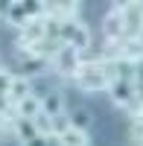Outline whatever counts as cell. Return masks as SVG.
Instances as JSON below:
<instances>
[{"instance_id":"cell-1","label":"cell","mask_w":143,"mask_h":146,"mask_svg":"<svg viewBox=\"0 0 143 146\" xmlns=\"http://www.w3.org/2000/svg\"><path fill=\"white\" fill-rule=\"evenodd\" d=\"M117 76H120L117 64L99 58V62H82L70 79L76 82V88L88 91V94H97V91H108V85H111Z\"/></svg>"},{"instance_id":"cell-2","label":"cell","mask_w":143,"mask_h":146,"mask_svg":"<svg viewBox=\"0 0 143 146\" xmlns=\"http://www.w3.org/2000/svg\"><path fill=\"white\" fill-rule=\"evenodd\" d=\"M58 41L73 47L76 53H82V50L91 47V29L85 23H79V21H62L58 23Z\"/></svg>"},{"instance_id":"cell-3","label":"cell","mask_w":143,"mask_h":146,"mask_svg":"<svg viewBox=\"0 0 143 146\" xmlns=\"http://www.w3.org/2000/svg\"><path fill=\"white\" fill-rule=\"evenodd\" d=\"M108 94H111L114 105H120V108H137V91H134V82L128 76H117L108 85Z\"/></svg>"},{"instance_id":"cell-4","label":"cell","mask_w":143,"mask_h":146,"mask_svg":"<svg viewBox=\"0 0 143 146\" xmlns=\"http://www.w3.org/2000/svg\"><path fill=\"white\" fill-rule=\"evenodd\" d=\"M102 32L108 41H123L126 38V18H123V3L111 6V12L102 18Z\"/></svg>"},{"instance_id":"cell-5","label":"cell","mask_w":143,"mask_h":146,"mask_svg":"<svg viewBox=\"0 0 143 146\" xmlns=\"http://www.w3.org/2000/svg\"><path fill=\"white\" fill-rule=\"evenodd\" d=\"M79 64H82L79 53L73 50V47H67V44H62L53 53V67H56V73H62V76H73Z\"/></svg>"},{"instance_id":"cell-6","label":"cell","mask_w":143,"mask_h":146,"mask_svg":"<svg viewBox=\"0 0 143 146\" xmlns=\"http://www.w3.org/2000/svg\"><path fill=\"white\" fill-rule=\"evenodd\" d=\"M3 18H6V23L23 29V27L29 23V18H32L29 3H26V0H12V3H6V6H3Z\"/></svg>"},{"instance_id":"cell-7","label":"cell","mask_w":143,"mask_h":146,"mask_svg":"<svg viewBox=\"0 0 143 146\" xmlns=\"http://www.w3.org/2000/svg\"><path fill=\"white\" fill-rule=\"evenodd\" d=\"M41 114H47L50 120H58L64 114V94L62 91H50L47 96H41Z\"/></svg>"},{"instance_id":"cell-8","label":"cell","mask_w":143,"mask_h":146,"mask_svg":"<svg viewBox=\"0 0 143 146\" xmlns=\"http://www.w3.org/2000/svg\"><path fill=\"white\" fill-rule=\"evenodd\" d=\"M15 111V117H23V120H35L41 114V96H35V94H29V96H23V100L12 108Z\"/></svg>"},{"instance_id":"cell-9","label":"cell","mask_w":143,"mask_h":146,"mask_svg":"<svg viewBox=\"0 0 143 146\" xmlns=\"http://www.w3.org/2000/svg\"><path fill=\"white\" fill-rule=\"evenodd\" d=\"M56 143L58 146H91L88 140V131H79V129H58V135H56Z\"/></svg>"},{"instance_id":"cell-10","label":"cell","mask_w":143,"mask_h":146,"mask_svg":"<svg viewBox=\"0 0 143 146\" xmlns=\"http://www.w3.org/2000/svg\"><path fill=\"white\" fill-rule=\"evenodd\" d=\"M32 94V82L29 79H23V76H15L12 79V85H9V94H6V100H9V105L15 108L23 96H29Z\"/></svg>"},{"instance_id":"cell-11","label":"cell","mask_w":143,"mask_h":146,"mask_svg":"<svg viewBox=\"0 0 143 146\" xmlns=\"http://www.w3.org/2000/svg\"><path fill=\"white\" fill-rule=\"evenodd\" d=\"M12 131L18 135V140H21L23 146H26L29 140L38 137V129H35V123H32V120H23V117H15V120H12Z\"/></svg>"},{"instance_id":"cell-12","label":"cell","mask_w":143,"mask_h":146,"mask_svg":"<svg viewBox=\"0 0 143 146\" xmlns=\"http://www.w3.org/2000/svg\"><path fill=\"white\" fill-rule=\"evenodd\" d=\"M91 123H93V117L85 111V108H76V111H70V120H67V126H70V129L85 131V129H91Z\"/></svg>"},{"instance_id":"cell-13","label":"cell","mask_w":143,"mask_h":146,"mask_svg":"<svg viewBox=\"0 0 143 146\" xmlns=\"http://www.w3.org/2000/svg\"><path fill=\"white\" fill-rule=\"evenodd\" d=\"M12 79H15V76H12V73L9 70H0V94H9V85H12Z\"/></svg>"},{"instance_id":"cell-14","label":"cell","mask_w":143,"mask_h":146,"mask_svg":"<svg viewBox=\"0 0 143 146\" xmlns=\"http://www.w3.org/2000/svg\"><path fill=\"white\" fill-rule=\"evenodd\" d=\"M53 137H56V135H53ZM47 140H50V137H41V135H38L35 140H29L26 146H47Z\"/></svg>"},{"instance_id":"cell-15","label":"cell","mask_w":143,"mask_h":146,"mask_svg":"<svg viewBox=\"0 0 143 146\" xmlns=\"http://www.w3.org/2000/svg\"><path fill=\"white\" fill-rule=\"evenodd\" d=\"M134 137H140V146H143V126H137V131H134Z\"/></svg>"},{"instance_id":"cell-16","label":"cell","mask_w":143,"mask_h":146,"mask_svg":"<svg viewBox=\"0 0 143 146\" xmlns=\"http://www.w3.org/2000/svg\"><path fill=\"white\" fill-rule=\"evenodd\" d=\"M137 117H140V126H143V102H140V108H137Z\"/></svg>"}]
</instances>
